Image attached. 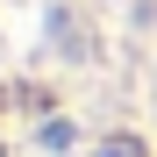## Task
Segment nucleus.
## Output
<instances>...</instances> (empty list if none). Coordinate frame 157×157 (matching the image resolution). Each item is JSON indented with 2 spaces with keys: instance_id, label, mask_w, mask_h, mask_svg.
Returning a JSON list of instances; mask_svg holds the SVG:
<instances>
[{
  "instance_id": "nucleus-1",
  "label": "nucleus",
  "mask_w": 157,
  "mask_h": 157,
  "mask_svg": "<svg viewBox=\"0 0 157 157\" xmlns=\"http://www.w3.org/2000/svg\"><path fill=\"white\" fill-rule=\"evenodd\" d=\"M107 157H136V143H114V150H107Z\"/></svg>"
}]
</instances>
